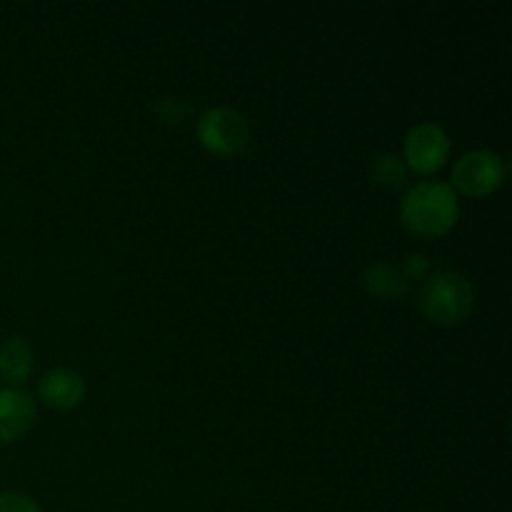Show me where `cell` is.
I'll return each mask as SVG.
<instances>
[{"label":"cell","instance_id":"cell-1","mask_svg":"<svg viewBox=\"0 0 512 512\" xmlns=\"http://www.w3.org/2000/svg\"><path fill=\"white\" fill-rule=\"evenodd\" d=\"M460 218L458 193L448 183L425 180L413 185L400 203V220L405 228L423 238H440L450 233Z\"/></svg>","mask_w":512,"mask_h":512},{"label":"cell","instance_id":"cell-2","mask_svg":"<svg viewBox=\"0 0 512 512\" xmlns=\"http://www.w3.org/2000/svg\"><path fill=\"white\" fill-rule=\"evenodd\" d=\"M418 305L430 323L455 325L473 310L475 288L468 275L458 270H435L420 285Z\"/></svg>","mask_w":512,"mask_h":512},{"label":"cell","instance_id":"cell-3","mask_svg":"<svg viewBox=\"0 0 512 512\" xmlns=\"http://www.w3.org/2000/svg\"><path fill=\"white\" fill-rule=\"evenodd\" d=\"M505 178H508V168L498 153L473 150L455 160L448 185L455 193L470 195V198H488L503 188Z\"/></svg>","mask_w":512,"mask_h":512},{"label":"cell","instance_id":"cell-4","mask_svg":"<svg viewBox=\"0 0 512 512\" xmlns=\"http://www.w3.org/2000/svg\"><path fill=\"white\" fill-rule=\"evenodd\" d=\"M253 130L245 115L233 108H210L198 120V140L208 153L233 158L250 145Z\"/></svg>","mask_w":512,"mask_h":512},{"label":"cell","instance_id":"cell-5","mask_svg":"<svg viewBox=\"0 0 512 512\" xmlns=\"http://www.w3.org/2000/svg\"><path fill=\"white\" fill-rule=\"evenodd\" d=\"M450 138L440 125L420 123L405 135V160L408 170L418 175H433L448 163Z\"/></svg>","mask_w":512,"mask_h":512},{"label":"cell","instance_id":"cell-6","mask_svg":"<svg viewBox=\"0 0 512 512\" xmlns=\"http://www.w3.org/2000/svg\"><path fill=\"white\" fill-rule=\"evenodd\" d=\"M33 398L20 388H3L0 390V443H13L23 438L35 425Z\"/></svg>","mask_w":512,"mask_h":512},{"label":"cell","instance_id":"cell-7","mask_svg":"<svg viewBox=\"0 0 512 512\" xmlns=\"http://www.w3.org/2000/svg\"><path fill=\"white\" fill-rule=\"evenodd\" d=\"M38 395L48 408L65 413V410H73L83 403L85 380L83 375L75 373V370L70 368L50 370V373H45L43 380H40Z\"/></svg>","mask_w":512,"mask_h":512},{"label":"cell","instance_id":"cell-8","mask_svg":"<svg viewBox=\"0 0 512 512\" xmlns=\"http://www.w3.org/2000/svg\"><path fill=\"white\" fill-rule=\"evenodd\" d=\"M33 373V348L23 338H8L0 343V383L18 388Z\"/></svg>","mask_w":512,"mask_h":512},{"label":"cell","instance_id":"cell-9","mask_svg":"<svg viewBox=\"0 0 512 512\" xmlns=\"http://www.w3.org/2000/svg\"><path fill=\"white\" fill-rule=\"evenodd\" d=\"M363 285L373 298L378 300H398L408 293V278L398 265H390L385 260L373 263L363 275Z\"/></svg>","mask_w":512,"mask_h":512},{"label":"cell","instance_id":"cell-10","mask_svg":"<svg viewBox=\"0 0 512 512\" xmlns=\"http://www.w3.org/2000/svg\"><path fill=\"white\" fill-rule=\"evenodd\" d=\"M408 165L393 153H378L370 160V175L378 185L388 190H398L408 183Z\"/></svg>","mask_w":512,"mask_h":512},{"label":"cell","instance_id":"cell-11","mask_svg":"<svg viewBox=\"0 0 512 512\" xmlns=\"http://www.w3.org/2000/svg\"><path fill=\"white\" fill-rule=\"evenodd\" d=\"M0 512H43L35 500L18 493H0Z\"/></svg>","mask_w":512,"mask_h":512},{"label":"cell","instance_id":"cell-12","mask_svg":"<svg viewBox=\"0 0 512 512\" xmlns=\"http://www.w3.org/2000/svg\"><path fill=\"white\" fill-rule=\"evenodd\" d=\"M403 275L405 278H420V275L425 273V270H428V260L423 258V255H408V258H405V263H403Z\"/></svg>","mask_w":512,"mask_h":512}]
</instances>
